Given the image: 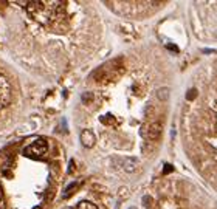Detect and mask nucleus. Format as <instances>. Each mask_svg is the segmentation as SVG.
<instances>
[{
    "instance_id": "nucleus-1",
    "label": "nucleus",
    "mask_w": 217,
    "mask_h": 209,
    "mask_svg": "<svg viewBox=\"0 0 217 209\" xmlns=\"http://www.w3.org/2000/svg\"><path fill=\"white\" fill-rule=\"evenodd\" d=\"M161 130H163L161 122L155 121V122H150V124H143L141 129H140V135L143 136L144 140H152V141H155V140L160 138Z\"/></svg>"
},
{
    "instance_id": "nucleus-2",
    "label": "nucleus",
    "mask_w": 217,
    "mask_h": 209,
    "mask_svg": "<svg viewBox=\"0 0 217 209\" xmlns=\"http://www.w3.org/2000/svg\"><path fill=\"white\" fill-rule=\"evenodd\" d=\"M48 150V144L45 140H36L31 146H28L25 150H23V155L25 157H30V158H37V157H42L45 152Z\"/></svg>"
},
{
    "instance_id": "nucleus-3",
    "label": "nucleus",
    "mask_w": 217,
    "mask_h": 209,
    "mask_svg": "<svg viewBox=\"0 0 217 209\" xmlns=\"http://www.w3.org/2000/svg\"><path fill=\"white\" fill-rule=\"evenodd\" d=\"M8 102H10V87L6 81L0 76V107H5Z\"/></svg>"
},
{
    "instance_id": "nucleus-4",
    "label": "nucleus",
    "mask_w": 217,
    "mask_h": 209,
    "mask_svg": "<svg viewBox=\"0 0 217 209\" xmlns=\"http://www.w3.org/2000/svg\"><path fill=\"white\" fill-rule=\"evenodd\" d=\"M81 143H82V146L90 149L95 146V135L92 130H84L82 133H81Z\"/></svg>"
},
{
    "instance_id": "nucleus-5",
    "label": "nucleus",
    "mask_w": 217,
    "mask_h": 209,
    "mask_svg": "<svg viewBox=\"0 0 217 209\" xmlns=\"http://www.w3.org/2000/svg\"><path fill=\"white\" fill-rule=\"evenodd\" d=\"M157 98H158V101H169V96H171V90L168 88V87H161V88H158L157 90Z\"/></svg>"
},
{
    "instance_id": "nucleus-6",
    "label": "nucleus",
    "mask_w": 217,
    "mask_h": 209,
    "mask_svg": "<svg viewBox=\"0 0 217 209\" xmlns=\"http://www.w3.org/2000/svg\"><path fill=\"white\" fill-rule=\"evenodd\" d=\"M137 166H138V163L135 158H126L124 160V169L126 172H135L137 170Z\"/></svg>"
},
{
    "instance_id": "nucleus-7",
    "label": "nucleus",
    "mask_w": 217,
    "mask_h": 209,
    "mask_svg": "<svg viewBox=\"0 0 217 209\" xmlns=\"http://www.w3.org/2000/svg\"><path fill=\"white\" fill-rule=\"evenodd\" d=\"M78 186H79V184L76 183V181H75V183H70V184L64 189V192H62V197H64V198H70V197L78 190Z\"/></svg>"
},
{
    "instance_id": "nucleus-8",
    "label": "nucleus",
    "mask_w": 217,
    "mask_h": 209,
    "mask_svg": "<svg viewBox=\"0 0 217 209\" xmlns=\"http://www.w3.org/2000/svg\"><path fill=\"white\" fill-rule=\"evenodd\" d=\"M78 209H98L93 203H90V202H87V200H84V202H81L79 205H78Z\"/></svg>"
},
{
    "instance_id": "nucleus-9",
    "label": "nucleus",
    "mask_w": 217,
    "mask_h": 209,
    "mask_svg": "<svg viewBox=\"0 0 217 209\" xmlns=\"http://www.w3.org/2000/svg\"><path fill=\"white\" fill-rule=\"evenodd\" d=\"M195 96H197V90H195V88H191V90L186 93V99H188V101H194Z\"/></svg>"
},
{
    "instance_id": "nucleus-10",
    "label": "nucleus",
    "mask_w": 217,
    "mask_h": 209,
    "mask_svg": "<svg viewBox=\"0 0 217 209\" xmlns=\"http://www.w3.org/2000/svg\"><path fill=\"white\" fill-rule=\"evenodd\" d=\"M101 121L106 122V124H115V118L112 115H107V116H103L101 118Z\"/></svg>"
},
{
    "instance_id": "nucleus-11",
    "label": "nucleus",
    "mask_w": 217,
    "mask_h": 209,
    "mask_svg": "<svg viewBox=\"0 0 217 209\" xmlns=\"http://www.w3.org/2000/svg\"><path fill=\"white\" fill-rule=\"evenodd\" d=\"M92 99H93V95H92V93H87V92H85V93L82 95V101H84L85 104H87V102H90Z\"/></svg>"
},
{
    "instance_id": "nucleus-12",
    "label": "nucleus",
    "mask_w": 217,
    "mask_h": 209,
    "mask_svg": "<svg viewBox=\"0 0 217 209\" xmlns=\"http://www.w3.org/2000/svg\"><path fill=\"white\" fill-rule=\"evenodd\" d=\"M150 205H152V198H150V197H144V198H143V206H144V208H149Z\"/></svg>"
},
{
    "instance_id": "nucleus-13",
    "label": "nucleus",
    "mask_w": 217,
    "mask_h": 209,
    "mask_svg": "<svg viewBox=\"0 0 217 209\" xmlns=\"http://www.w3.org/2000/svg\"><path fill=\"white\" fill-rule=\"evenodd\" d=\"M75 170H76V163L71 160L70 164H68V172H70V174H75Z\"/></svg>"
},
{
    "instance_id": "nucleus-14",
    "label": "nucleus",
    "mask_w": 217,
    "mask_h": 209,
    "mask_svg": "<svg viewBox=\"0 0 217 209\" xmlns=\"http://www.w3.org/2000/svg\"><path fill=\"white\" fill-rule=\"evenodd\" d=\"M166 48H168V50H171V51H172V53H178V47H177V45H172V43H168V45H166Z\"/></svg>"
},
{
    "instance_id": "nucleus-15",
    "label": "nucleus",
    "mask_w": 217,
    "mask_h": 209,
    "mask_svg": "<svg viewBox=\"0 0 217 209\" xmlns=\"http://www.w3.org/2000/svg\"><path fill=\"white\" fill-rule=\"evenodd\" d=\"M153 112H155V108H153V105H147V107H146V116L153 115Z\"/></svg>"
},
{
    "instance_id": "nucleus-16",
    "label": "nucleus",
    "mask_w": 217,
    "mask_h": 209,
    "mask_svg": "<svg viewBox=\"0 0 217 209\" xmlns=\"http://www.w3.org/2000/svg\"><path fill=\"white\" fill-rule=\"evenodd\" d=\"M172 166H171V164H166L165 166V169H163V175H166V174H169V172H172Z\"/></svg>"
},
{
    "instance_id": "nucleus-17",
    "label": "nucleus",
    "mask_w": 217,
    "mask_h": 209,
    "mask_svg": "<svg viewBox=\"0 0 217 209\" xmlns=\"http://www.w3.org/2000/svg\"><path fill=\"white\" fill-rule=\"evenodd\" d=\"M5 203H3V192H2V187H0V209H3Z\"/></svg>"
},
{
    "instance_id": "nucleus-18",
    "label": "nucleus",
    "mask_w": 217,
    "mask_h": 209,
    "mask_svg": "<svg viewBox=\"0 0 217 209\" xmlns=\"http://www.w3.org/2000/svg\"><path fill=\"white\" fill-rule=\"evenodd\" d=\"M129 209H137V208H135V206H130V208H129Z\"/></svg>"
}]
</instances>
